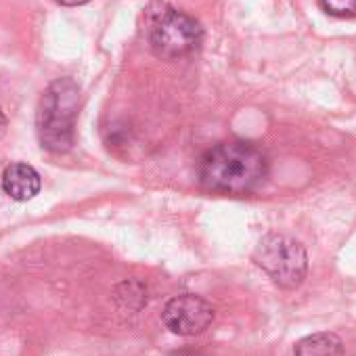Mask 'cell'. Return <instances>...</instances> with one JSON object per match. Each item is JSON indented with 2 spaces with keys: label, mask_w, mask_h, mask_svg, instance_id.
Masks as SVG:
<instances>
[{
  "label": "cell",
  "mask_w": 356,
  "mask_h": 356,
  "mask_svg": "<svg viewBox=\"0 0 356 356\" xmlns=\"http://www.w3.org/2000/svg\"><path fill=\"white\" fill-rule=\"evenodd\" d=\"M172 356H202L200 352H191V350H181V352H174Z\"/></svg>",
  "instance_id": "cell-11"
},
{
  "label": "cell",
  "mask_w": 356,
  "mask_h": 356,
  "mask_svg": "<svg viewBox=\"0 0 356 356\" xmlns=\"http://www.w3.org/2000/svg\"><path fill=\"white\" fill-rule=\"evenodd\" d=\"M296 356H343V343L335 333H312L302 337L293 350Z\"/></svg>",
  "instance_id": "cell-7"
},
{
  "label": "cell",
  "mask_w": 356,
  "mask_h": 356,
  "mask_svg": "<svg viewBox=\"0 0 356 356\" xmlns=\"http://www.w3.org/2000/svg\"><path fill=\"white\" fill-rule=\"evenodd\" d=\"M42 189V178L38 170L30 163L17 161L3 172V191L15 202H30Z\"/></svg>",
  "instance_id": "cell-6"
},
{
  "label": "cell",
  "mask_w": 356,
  "mask_h": 356,
  "mask_svg": "<svg viewBox=\"0 0 356 356\" xmlns=\"http://www.w3.org/2000/svg\"><path fill=\"white\" fill-rule=\"evenodd\" d=\"M268 176V155L250 140H229L212 147L200 161V181L206 189L245 195Z\"/></svg>",
  "instance_id": "cell-1"
},
{
  "label": "cell",
  "mask_w": 356,
  "mask_h": 356,
  "mask_svg": "<svg viewBox=\"0 0 356 356\" xmlns=\"http://www.w3.org/2000/svg\"><path fill=\"white\" fill-rule=\"evenodd\" d=\"M5 130H7V118H5L3 109H0V138H3Z\"/></svg>",
  "instance_id": "cell-10"
},
{
  "label": "cell",
  "mask_w": 356,
  "mask_h": 356,
  "mask_svg": "<svg viewBox=\"0 0 356 356\" xmlns=\"http://www.w3.org/2000/svg\"><path fill=\"white\" fill-rule=\"evenodd\" d=\"M254 262L283 289H296L308 273V256L302 243L285 235H266L254 252Z\"/></svg>",
  "instance_id": "cell-3"
},
{
  "label": "cell",
  "mask_w": 356,
  "mask_h": 356,
  "mask_svg": "<svg viewBox=\"0 0 356 356\" xmlns=\"http://www.w3.org/2000/svg\"><path fill=\"white\" fill-rule=\"evenodd\" d=\"M78 105L80 88L72 78H59L44 90L38 109V136L44 149L53 153H65L72 149Z\"/></svg>",
  "instance_id": "cell-2"
},
{
  "label": "cell",
  "mask_w": 356,
  "mask_h": 356,
  "mask_svg": "<svg viewBox=\"0 0 356 356\" xmlns=\"http://www.w3.org/2000/svg\"><path fill=\"white\" fill-rule=\"evenodd\" d=\"M57 3L63 5V7H80V5L90 3V0H57Z\"/></svg>",
  "instance_id": "cell-9"
},
{
  "label": "cell",
  "mask_w": 356,
  "mask_h": 356,
  "mask_svg": "<svg viewBox=\"0 0 356 356\" xmlns=\"http://www.w3.org/2000/svg\"><path fill=\"white\" fill-rule=\"evenodd\" d=\"M325 13L333 17H352L356 15V0H321Z\"/></svg>",
  "instance_id": "cell-8"
},
{
  "label": "cell",
  "mask_w": 356,
  "mask_h": 356,
  "mask_svg": "<svg viewBox=\"0 0 356 356\" xmlns=\"http://www.w3.org/2000/svg\"><path fill=\"white\" fill-rule=\"evenodd\" d=\"M161 318L165 327L176 335H200L212 325L214 308L202 296L185 293L172 298L165 304Z\"/></svg>",
  "instance_id": "cell-5"
},
{
  "label": "cell",
  "mask_w": 356,
  "mask_h": 356,
  "mask_svg": "<svg viewBox=\"0 0 356 356\" xmlns=\"http://www.w3.org/2000/svg\"><path fill=\"white\" fill-rule=\"evenodd\" d=\"M149 40L157 57L181 59L200 49L204 40V28L185 11L163 9L153 19Z\"/></svg>",
  "instance_id": "cell-4"
}]
</instances>
